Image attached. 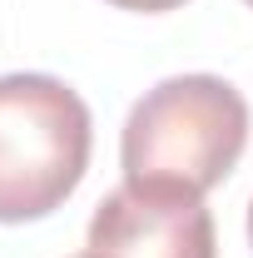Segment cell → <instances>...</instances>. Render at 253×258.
Segmentation results:
<instances>
[{"instance_id":"6da1fadb","label":"cell","mask_w":253,"mask_h":258,"mask_svg":"<svg viewBox=\"0 0 253 258\" xmlns=\"http://www.w3.org/2000/svg\"><path fill=\"white\" fill-rule=\"evenodd\" d=\"M243 144L248 99L219 75H174L129 109L119 164L129 184H179L209 194L233 174Z\"/></svg>"},{"instance_id":"7a4b0ae2","label":"cell","mask_w":253,"mask_h":258,"mask_svg":"<svg viewBox=\"0 0 253 258\" xmlns=\"http://www.w3.org/2000/svg\"><path fill=\"white\" fill-rule=\"evenodd\" d=\"M90 104L55 75H0V224L55 214L90 169Z\"/></svg>"},{"instance_id":"3957f363","label":"cell","mask_w":253,"mask_h":258,"mask_svg":"<svg viewBox=\"0 0 253 258\" xmlns=\"http://www.w3.org/2000/svg\"><path fill=\"white\" fill-rule=\"evenodd\" d=\"M90 253L104 258H219L204 194L179 184H119L90 219Z\"/></svg>"},{"instance_id":"277c9868","label":"cell","mask_w":253,"mask_h":258,"mask_svg":"<svg viewBox=\"0 0 253 258\" xmlns=\"http://www.w3.org/2000/svg\"><path fill=\"white\" fill-rule=\"evenodd\" d=\"M109 5H119V10H144V15H159V10H174V5H184V0H109Z\"/></svg>"},{"instance_id":"5b68a950","label":"cell","mask_w":253,"mask_h":258,"mask_svg":"<svg viewBox=\"0 0 253 258\" xmlns=\"http://www.w3.org/2000/svg\"><path fill=\"white\" fill-rule=\"evenodd\" d=\"M248 243H253V204H248Z\"/></svg>"},{"instance_id":"8992f818","label":"cell","mask_w":253,"mask_h":258,"mask_svg":"<svg viewBox=\"0 0 253 258\" xmlns=\"http://www.w3.org/2000/svg\"><path fill=\"white\" fill-rule=\"evenodd\" d=\"M80 258H104V253H80Z\"/></svg>"},{"instance_id":"52a82bcc","label":"cell","mask_w":253,"mask_h":258,"mask_svg":"<svg viewBox=\"0 0 253 258\" xmlns=\"http://www.w3.org/2000/svg\"><path fill=\"white\" fill-rule=\"evenodd\" d=\"M248 5H253V0H248Z\"/></svg>"}]
</instances>
